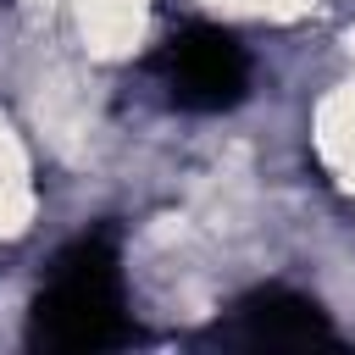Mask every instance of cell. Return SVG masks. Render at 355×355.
Returning a JSON list of instances; mask_svg holds the SVG:
<instances>
[{
	"label": "cell",
	"mask_w": 355,
	"mask_h": 355,
	"mask_svg": "<svg viewBox=\"0 0 355 355\" xmlns=\"http://www.w3.org/2000/svg\"><path fill=\"white\" fill-rule=\"evenodd\" d=\"M28 338L39 349H111L128 338V311H122V266L116 244L105 233L78 239L50 283L33 300V327Z\"/></svg>",
	"instance_id": "1"
},
{
	"label": "cell",
	"mask_w": 355,
	"mask_h": 355,
	"mask_svg": "<svg viewBox=\"0 0 355 355\" xmlns=\"http://www.w3.org/2000/svg\"><path fill=\"white\" fill-rule=\"evenodd\" d=\"M161 67H166L172 105H183V111H227L250 89V55H244V44L227 28H211V22L183 28L166 44Z\"/></svg>",
	"instance_id": "2"
},
{
	"label": "cell",
	"mask_w": 355,
	"mask_h": 355,
	"mask_svg": "<svg viewBox=\"0 0 355 355\" xmlns=\"http://www.w3.org/2000/svg\"><path fill=\"white\" fill-rule=\"evenodd\" d=\"M222 344L239 349H311V344H333V322L322 316L316 300L294 294V288H255L250 300L233 305L227 327H216Z\"/></svg>",
	"instance_id": "3"
}]
</instances>
